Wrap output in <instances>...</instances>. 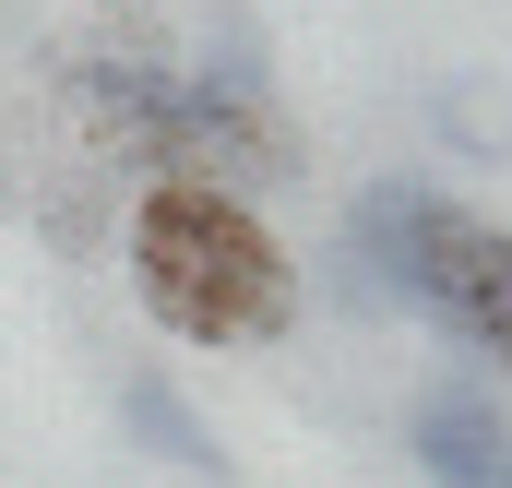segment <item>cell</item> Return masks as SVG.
<instances>
[{
  "label": "cell",
  "instance_id": "cell-6",
  "mask_svg": "<svg viewBox=\"0 0 512 488\" xmlns=\"http://www.w3.org/2000/svg\"><path fill=\"white\" fill-rule=\"evenodd\" d=\"M429 120H441L453 155H477V167H501V155H512V96H501V84H441Z\"/></svg>",
  "mask_w": 512,
  "mask_h": 488
},
{
  "label": "cell",
  "instance_id": "cell-1",
  "mask_svg": "<svg viewBox=\"0 0 512 488\" xmlns=\"http://www.w3.org/2000/svg\"><path fill=\"white\" fill-rule=\"evenodd\" d=\"M131 298L179 346H274L298 322V274L239 191L215 179H143L131 203Z\"/></svg>",
  "mask_w": 512,
  "mask_h": 488
},
{
  "label": "cell",
  "instance_id": "cell-4",
  "mask_svg": "<svg viewBox=\"0 0 512 488\" xmlns=\"http://www.w3.org/2000/svg\"><path fill=\"white\" fill-rule=\"evenodd\" d=\"M72 84H84V120L108 131L131 167L179 179V72H167V60H143V48H108V60H84Z\"/></svg>",
  "mask_w": 512,
  "mask_h": 488
},
{
  "label": "cell",
  "instance_id": "cell-5",
  "mask_svg": "<svg viewBox=\"0 0 512 488\" xmlns=\"http://www.w3.org/2000/svg\"><path fill=\"white\" fill-rule=\"evenodd\" d=\"M120 429L155 453V465H179V477H227L215 429H203V417H191V393H179V381H155V369H131V381H120Z\"/></svg>",
  "mask_w": 512,
  "mask_h": 488
},
{
  "label": "cell",
  "instance_id": "cell-7",
  "mask_svg": "<svg viewBox=\"0 0 512 488\" xmlns=\"http://www.w3.org/2000/svg\"><path fill=\"white\" fill-rule=\"evenodd\" d=\"M191 84H215V96H262V84H274V72H262V36L239 24V12L203 36V72H191Z\"/></svg>",
  "mask_w": 512,
  "mask_h": 488
},
{
  "label": "cell",
  "instance_id": "cell-3",
  "mask_svg": "<svg viewBox=\"0 0 512 488\" xmlns=\"http://www.w3.org/2000/svg\"><path fill=\"white\" fill-rule=\"evenodd\" d=\"M405 453H417V477H429V488H489V477H501V453H512L501 393H489L477 369L429 381V393L405 405Z\"/></svg>",
  "mask_w": 512,
  "mask_h": 488
},
{
  "label": "cell",
  "instance_id": "cell-2",
  "mask_svg": "<svg viewBox=\"0 0 512 488\" xmlns=\"http://www.w3.org/2000/svg\"><path fill=\"white\" fill-rule=\"evenodd\" d=\"M346 250L382 274L393 310L441 322L465 358H501L512 369V227L441 203L429 179H370L346 203Z\"/></svg>",
  "mask_w": 512,
  "mask_h": 488
}]
</instances>
